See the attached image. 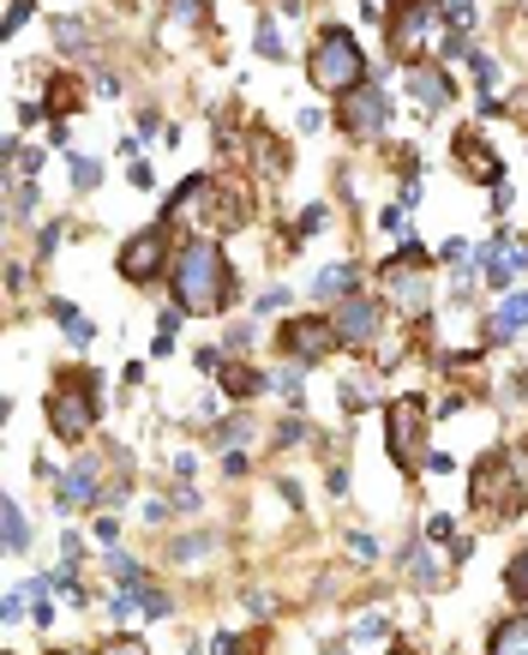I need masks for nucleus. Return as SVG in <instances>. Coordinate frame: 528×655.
<instances>
[{
    "mask_svg": "<svg viewBox=\"0 0 528 655\" xmlns=\"http://www.w3.org/2000/svg\"><path fill=\"white\" fill-rule=\"evenodd\" d=\"M175 307L187 319H211V313H228V301L240 295V277H235V265H228V253L216 247L211 235H199V241H187V247L175 253Z\"/></svg>",
    "mask_w": 528,
    "mask_h": 655,
    "instance_id": "1",
    "label": "nucleus"
},
{
    "mask_svg": "<svg viewBox=\"0 0 528 655\" xmlns=\"http://www.w3.org/2000/svg\"><path fill=\"white\" fill-rule=\"evenodd\" d=\"M43 415H48V433H55L60 445H85V433L97 428V415H102V374H85V367L55 374V391L43 397Z\"/></svg>",
    "mask_w": 528,
    "mask_h": 655,
    "instance_id": "2",
    "label": "nucleus"
},
{
    "mask_svg": "<svg viewBox=\"0 0 528 655\" xmlns=\"http://www.w3.org/2000/svg\"><path fill=\"white\" fill-rule=\"evenodd\" d=\"M367 48L355 43V31H342V24H330V31H318V43L306 48V79H313V91L325 97H349L367 85Z\"/></svg>",
    "mask_w": 528,
    "mask_h": 655,
    "instance_id": "3",
    "label": "nucleus"
},
{
    "mask_svg": "<svg viewBox=\"0 0 528 655\" xmlns=\"http://www.w3.org/2000/svg\"><path fill=\"white\" fill-rule=\"evenodd\" d=\"M469 506L486 523H510L528 506V475L517 464V452H486L469 475Z\"/></svg>",
    "mask_w": 528,
    "mask_h": 655,
    "instance_id": "4",
    "label": "nucleus"
},
{
    "mask_svg": "<svg viewBox=\"0 0 528 655\" xmlns=\"http://www.w3.org/2000/svg\"><path fill=\"white\" fill-rule=\"evenodd\" d=\"M379 295L408 319H432V265H427V247L415 235L379 265Z\"/></svg>",
    "mask_w": 528,
    "mask_h": 655,
    "instance_id": "5",
    "label": "nucleus"
},
{
    "mask_svg": "<svg viewBox=\"0 0 528 655\" xmlns=\"http://www.w3.org/2000/svg\"><path fill=\"white\" fill-rule=\"evenodd\" d=\"M427 421H432V409H427V397H415V391L384 403V452H391V464L403 475H420L427 457H432L427 452Z\"/></svg>",
    "mask_w": 528,
    "mask_h": 655,
    "instance_id": "6",
    "label": "nucleus"
},
{
    "mask_svg": "<svg viewBox=\"0 0 528 655\" xmlns=\"http://www.w3.org/2000/svg\"><path fill=\"white\" fill-rule=\"evenodd\" d=\"M384 19H391V48H396V60H408V67L420 60V48H432V43L445 48V36H450L439 0H391V7H384Z\"/></svg>",
    "mask_w": 528,
    "mask_h": 655,
    "instance_id": "7",
    "label": "nucleus"
},
{
    "mask_svg": "<svg viewBox=\"0 0 528 655\" xmlns=\"http://www.w3.org/2000/svg\"><path fill=\"white\" fill-rule=\"evenodd\" d=\"M175 235H169V223H150V229H138V235H126L121 241V253H114V271H121L126 282H138V289H150L157 277H169L175 271Z\"/></svg>",
    "mask_w": 528,
    "mask_h": 655,
    "instance_id": "8",
    "label": "nucleus"
},
{
    "mask_svg": "<svg viewBox=\"0 0 528 655\" xmlns=\"http://www.w3.org/2000/svg\"><path fill=\"white\" fill-rule=\"evenodd\" d=\"M330 121L342 126V138H355V145H379L384 126H391V91H379V85H360L330 109Z\"/></svg>",
    "mask_w": 528,
    "mask_h": 655,
    "instance_id": "9",
    "label": "nucleus"
},
{
    "mask_svg": "<svg viewBox=\"0 0 528 655\" xmlns=\"http://www.w3.org/2000/svg\"><path fill=\"white\" fill-rule=\"evenodd\" d=\"M330 325H337L342 349H379V337L391 331V319H384V301H372V295H349V301L330 307Z\"/></svg>",
    "mask_w": 528,
    "mask_h": 655,
    "instance_id": "10",
    "label": "nucleus"
},
{
    "mask_svg": "<svg viewBox=\"0 0 528 655\" xmlns=\"http://www.w3.org/2000/svg\"><path fill=\"white\" fill-rule=\"evenodd\" d=\"M277 349L289 355V362H301V367H318V362H330V349H342V337H337L330 319L306 313V319H282Z\"/></svg>",
    "mask_w": 528,
    "mask_h": 655,
    "instance_id": "11",
    "label": "nucleus"
},
{
    "mask_svg": "<svg viewBox=\"0 0 528 655\" xmlns=\"http://www.w3.org/2000/svg\"><path fill=\"white\" fill-rule=\"evenodd\" d=\"M523 265H528V241L510 235V229H498V235H486L481 247H474V271H481L486 289H498V295L517 289V271H523Z\"/></svg>",
    "mask_w": 528,
    "mask_h": 655,
    "instance_id": "12",
    "label": "nucleus"
},
{
    "mask_svg": "<svg viewBox=\"0 0 528 655\" xmlns=\"http://www.w3.org/2000/svg\"><path fill=\"white\" fill-rule=\"evenodd\" d=\"M55 493H60V506L67 511H85V506H97V499H109V481H102V457H79L67 475L55 481Z\"/></svg>",
    "mask_w": 528,
    "mask_h": 655,
    "instance_id": "13",
    "label": "nucleus"
},
{
    "mask_svg": "<svg viewBox=\"0 0 528 655\" xmlns=\"http://www.w3.org/2000/svg\"><path fill=\"white\" fill-rule=\"evenodd\" d=\"M408 97L420 102V114H445L450 102H457V85H450V73L439 60H415V67H408Z\"/></svg>",
    "mask_w": 528,
    "mask_h": 655,
    "instance_id": "14",
    "label": "nucleus"
},
{
    "mask_svg": "<svg viewBox=\"0 0 528 655\" xmlns=\"http://www.w3.org/2000/svg\"><path fill=\"white\" fill-rule=\"evenodd\" d=\"M457 169L462 175H481L486 187H505V163L493 157V145H486L481 126H462V133H457Z\"/></svg>",
    "mask_w": 528,
    "mask_h": 655,
    "instance_id": "15",
    "label": "nucleus"
},
{
    "mask_svg": "<svg viewBox=\"0 0 528 655\" xmlns=\"http://www.w3.org/2000/svg\"><path fill=\"white\" fill-rule=\"evenodd\" d=\"M247 217H252L247 181H216L211 187V229H247Z\"/></svg>",
    "mask_w": 528,
    "mask_h": 655,
    "instance_id": "16",
    "label": "nucleus"
},
{
    "mask_svg": "<svg viewBox=\"0 0 528 655\" xmlns=\"http://www.w3.org/2000/svg\"><path fill=\"white\" fill-rule=\"evenodd\" d=\"M528 331V289H510L505 301H498V313L486 319V343H510Z\"/></svg>",
    "mask_w": 528,
    "mask_h": 655,
    "instance_id": "17",
    "label": "nucleus"
},
{
    "mask_svg": "<svg viewBox=\"0 0 528 655\" xmlns=\"http://www.w3.org/2000/svg\"><path fill=\"white\" fill-rule=\"evenodd\" d=\"M403 577L415 589H445L450 584V565L439 554H427V547H420V535H415V542H408V554H403Z\"/></svg>",
    "mask_w": 528,
    "mask_h": 655,
    "instance_id": "18",
    "label": "nucleus"
},
{
    "mask_svg": "<svg viewBox=\"0 0 528 655\" xmlns=\"http://www.w3.org/2000/svg\"><path fill=\"white\" fill-rule=\"evenodd\" d=\"M247 151H252V163H259V175H265V181H282V175H289V169H294L289 145H282V138H277V133H265V126H252Z\"/></svg>",
    "mask_w": 528,
    "mask_h": 655,
    "instance_id": "19",
    "label": "nucleus"
},
{
    "mask_svg": "<svg viewBox=\"0 0 528 655\" xmlns=\"http://www.w3.org/2000/svg\"><path fill=\"white\" fill-rule=\"evenodd\" d=\"M79 91H85V85L72 79V73H48V85H43V109H48V121H67V114L85 102Z\"/></svg>",
    "mask_w": 528,
    "mask_h": 655,
    "instance_id": "20",
    "label": "nucleus"
},
{
    "mask_svg": "<svg viewBox=\"0 0 528 655\" xmlns=\"http://www.w3.org/2000/svg\"><path fill=\"white\" fill-rule=\"evenodd\" d=\"M355 265H325V271L313 277V301H325V307H337V301H349V295H360L355 289Z\"/></svg>",
    "mask_w": 528,
    "mask_h": 655,
    "instance_id": "21",
    "label": "nucleus"
},
{
    "mask_svg": "<svg viewBox=\"0 0 528 655\" xmlns=\"http://www.w3.org/2000/svg\"><path fill=\"white\" fill-rule=\"evenodd\" d=\"M486 655H528V613H510V620H498L493 637H486Z\"/></svg>",
    "mask_w": 528,
    "mask_h": 655,
    "instance_id": "22",
    "label": "nucleus"
},
{
    "mask_svg": "<svg viewBox=\"0 0 528 655\" xmlns=\"http://www.w3.org/2000/svg\"><path fill=\"white\" fill-rule=\"evenodd\" d=\"M216 385H223V397L247 403V397H259V391H265V374H259V367H247V362H228L223 374H216Z\"/></svg>",
    "mask_w": 528,
    "mask_h": 655,
    "instance_id": "23",
    "label": "nucleus"
},
{
    "mask_svg": "<svg viewBox=\"0 0 528 655\" xmlns=\"http://www.w3.org/2000/svg\"><path fill=\"white\" fill-rule=\"evenodd\" d=\"M48 31H55V48H60V55H90V24H85V19H55Z\"/></svg>",
    "mask_w": 528,
    "mask_h": 655,
    "instance_id": "24",
    "label": "nucleus"
},
{
    "mask_svg": "<svg viewBox=\"0 0 528 655\" xmlns=\"http://www.w3.org/2000/svg\"><path fill=\"white\" fill-rule=\"evenodd\" d=\"M133 601H138V613H145V620H169V613H175V596H169V589H157L150 577L133 589Z\"/></svg>",
    "mask_w": 528,
    "mask_h": 655,
    "instance_id": "25",
    "label": "nucleus"
},
{
    "mask_svg": "<svg viewBox=\"0 0 528 655\" xmlns=\"http://www.w3.org/2000/svg\"><path fill=\"white\" fill-rule=\"evenodd\" d=\"M252 43H259V55H265V60H289V43H282V24L270 19V12L259 19V36H252Z\"/></svg>",
    "mask_w": 528,
    "mask_h": 655,
    "instance_id": "26",
    "label": "nucleus"
},
{
    "mask_svg": "<svg viewBox=\"0 0 528 655\" xmlns=\"http://www.w3.org/2000/svg\"><path fill=\"white\" fill-rule=\"evenodd\" d=\"M325 217H330V204H306V211H301V223L289 229V247H306V241H313L318 229H325Z\"/></svg>",
    "mask_w": 528,
    "mask_h": 655,
    "instance_id": "27",
    "label": "nucleus"
},
{
    "mask_svg": "<svg viewBox=\"0 0 528 655\" xmlns=\"http://www.w3.org/2000/svg\"><path fill=\"white\" fill-rule=\"evenodd\" d=\"M31 547V523H24V506L7 499V554H24Z\"/></svg>",
    "mask_w": 528,
    "mask_h": 655,
    "instance_id": "28",
    "label": "nucleus"
},
{
    "mask_svg": "<svg viewBox=\"0 0 528 655\" xmlns=\"http://www.w3.org/2000/svg\"><path fill=\"white\" fill-rule=\"evenodd\" d=\"M109 571H114V584H121V589L145 584V565H138L133 554H121V547H109Z\"/></svg>",
    "mask_w": 528,
    "mask_h": 655,
    "instance_id": "29",
    "label": "nucleus"
},
{
    "mask_svg": "<svg viewBox=\"0 0 528 655\" xmlns=\"http://www.w3.org/2000/svg\"><path fill=\"white\" fill-rule=\"evenodd\" d=\"M270 445H277V452H294V445H306V421H301V415H282L277 428H270Z\"/></svg>",
    "mask_w": 528,
    "mask_h": 655,
    "instance_id": "30",
    "label": "nucleus"
},
{
    "mask_svg": "<svg viewBox=\"0 0 528 655\" xmlns=\"http://www.w3.org/2000/svg\"><path fill=\"white\" fill-rule=\"evenodd\" d=\"M505 589H510V601H523V608H528V547H523V554H510V565H505Z\"/></svg>",
    "mask_w": 528,
    "mask_h": 655,
    "instance_id": "31",
    "label": "nucleus"
},
{
    "mask_svg": "<svg viewBox=\"0 0 528 655\" xmlns=\"http://www.w3.org/2000/svg\"><path fill=\"white\" fill-rule=\"evenodd\" d=\"M469 73H474V85H481V97H493V85H498V60L486 55V48H474V55H469Z\"/></svg>",
    "mask_w": 528,
    "mask_h": 655,
    "instance_id": "32",
    "label": "nucleus"
},
{
    "mask_svg": "<svg viewBox=\"0 0 528 655\" xmlns=\"http://www.w3.org/2000/svg\"><path fill=\"white\" fill-rule=\"evenodd\" d=\"M379 637H391V613H360V625H355V644H379Z\"/></svg>",
    "mask_w": 528,
    "mask_h": 655,
    "instance_id": "33",
    "label": "nucleus"
},
{
    "mask_svg": "<svg viewBox=\"0 0 528 655\" xmlns=\"http://www.w3.org/2000/svg\"><path fill=\"white\" fill-rule=\"evenodd\" d=\"M247 440H252V421H247V415L216 421V445H228V452H235V445H247Z\"/></svg>",
    "mask_w": 528,
    "mask_h": 655,
    "instance_id": "34",
    "label": "nucleus"
},
{
    "mask_svg": "<svg viewBox=\"0 0 528 655\" xmlns=\"http://www.w3.org/2000/svg\"><path fill=\"white\" fill-rule=\"evenodd\" d=\"M403 349H408V331H384L379 349H372V362H379V367H396V362H403Z\"/></svg>",
    "mask_w": 528,
    "mask_h": 655,
    "instance_id": "35",
    "label": "nucleus"
},
{
    "mask_svg": "<svg viewBox=\"0 0 528 655\" xmlns=\"http://www.w3.org/2000/svg\"><path fill=\"white\" fill-rule=\"evenodd\" d=\"M175 24H211V0H169Z\"/></svg>",
    "mask_w": 528,
    "mask_h": 655,
    "instance_id": "36",
    "label": "nucleus"
},
{
    "mask_svg": "<svg viewBox=\"0 0 528 655\" xmlns=\"http://www.w3.org/2000/svg\"><path fill=\"white\" fill-rule=\"evenodd\" d=\"M301 374H306V367H301V362H289V367H277V374H270V385H277V391L289 397V403H301V391H306Z\"/></svg>",
    "mask_w": 528,
    "mask_h": 655,
    "instance_id": "37",
    "label": "nucleus"
},
{
    "mask_svg": "<svg viewBox=\"0 0 528 655\" xmlns=\"http://www.w3.org/2000/svg\"><path fill=\"white\" fill-rule=\"evenodd\" d=\"M72 187H79V192H97V187H102V163H97V157H72Z\"/></svg>",
    "mask_w": 528,
    "mask_h": 655,
    "instance_id": "38",
    "label": "nucleus"
},
{
    "mask_svg": "<svg viewBox=\"0 0 528 655\" xmlns=\"http://www.w3.org/2000/svg\"><path fill=\"white\" fill-rule=\"evenodd\" d=\"M372 374H355V379H342V403L349 409H367L372 403V385H367Z\"/></svg>",
    "mask_w": 528,
    "mask_h": 655,
    "instance_id": "39",
    "label": "nucleus"
},
{
    "mask_svg": "<svg viewBox=\"0 0 528 655\" xmlns=\"http://www.w3.org/2000/svg\"><path fill=\"white\" fill-rule=\"evenodd\" d=\"M97 655H150V650H145V644H138V637L114 632V637H102V644H97Z\"/></svg>",
    "mask_w": 528,
    "mask_h": 655,
    "instance_id": "40",
    "label": "nucleus"
},
{
    "mask_svg": "<svg viewBox=\"0 0 528 655\" xmlns=\"http://www.w3.org/2000/svg\"><path fill=\"white\" fill-rule=\"evenodd\" d=\"M60 325H67V343H72V349H90V337H97V325H90V319H85V313L60 319Z\"/></svg>",
    "mask_w": 528,
    "mask_h": 655,
    "instance_id": "41",
    "label": "nucleus"
},
{
    "mask_svg": "<svg viewBox=\"0 0 528 655\" xmlns=\"http://www.w3.org/2000/svg\"><path fill=\"white\" fill-rule=\"evenodd\" d=\"M60 241H67V223H60V217H55V223H43V229H36V253H43V259L60 247Z\"/></svg>",
    "mask_w": 528,
    "mask_h": 655,
    "instance_id": "42",
    "label": "nucleus"
},
{
    "mask_svg": "<svg viewBox=\"0 0 528 655\" xmlns=\"http://www.w3.org/2000/svg\"><path fill=\"white\" fill-rule=\"evenodd\" d=\"M31 12H36V0H12V7H7V24H0V31H7V36H19Z\"/></svg>",
    "mask_w": 528,
    "mask_h": 655,
    "instance_id": "43",
    "label": "nucleus"
},
{
    "mask_svg": "<svg viewBox=\"0 0 528 655\" xmlns=\"http://www.w3.org/2000/svg\"><path fill=\"white\" fill-rule=\"evenodd\" d=\"M121 530H126V523L114 518V511H102V518H97V542L102 547H121Z\"/></svg>",
    "mask_w": 528,
    "mask_h": 655,
    "instance_id": "44",
    "label": "nucleus"
},
{
    "mask_svg": "<svg viewBox=\"0 0 528 655\" xmlns=\"http://www.w3.org/2000/svg\"><path fill=\"white\" fill-rule=\"evenodd\" d=\"M126 187H138V192H157V175H150V163H145V157H133V169H126Z\"/></svg>",
    "mask_w": 528,
    "mask_h": 655,
    "instance_id": "45",
    "label": "nucleus"
},
{
    "mask_svg": "<svg viewBox=\"0 0 528 655\" xmlns=\"http://www.w3.org/2000/svg\"><path fill=\"white\" fill-rule=\"evenodd\" d=\"M223 349H228V355H235V362H240V355L252 349V325H235V331H228V337H223Z\"/></svg>",
    "mask_w": 528,
    "mask_h": 655,
    "instance_id": "46",
    "label": "nucleus"
},
{
    "mask_svg": "<svg viewBox=\"0 0 528 655\" xmlns=\"http://www.w3.org/2000/svg\"><path fill=\"white\" fill-rule=\"evenodd\" d=\"M349 554L355 559H379V542H372L367 530H349Z\"/></svg>",
    "mask_w": 528,
    "mask_h": 655,
    "instance_id": "47",
    "label": "nucleus"
},
{
    "mask_svg": "<svg viewBox=\"0 0 528 655\" xmlns=\"http://www.w3.org/2000/svg\"><path fill=\"white\" fill-rule=\"evenodd\" d=\"M24 601H31V596H24V589H7V601H0V613H7V625H12V620H24Z\"/></svg>",
    "mask_w": 528,
    "mask_h": 655,
    "instance_id": "48",
    "label": "nucleus"
},
{
    "mask_svg": "<svg viewBox=\"0 0 528 655\" xmlns=\"http://www.w3.org/2000/svg\"><path fill=\"white\" fill-rule=\"evenodd\" d=\"M325 487H330V499H342V493H349V469L330 464V469H325Z\"/></svg>",
    "mask_w": 528,
    "mask_h": 655,
    "instance_id": "49",
    "label": "nucleus"
},
{
    "mask_svg": "<svg viewBox=\"0 0 528 655\" xmlns=\"http://www.w3.org/2000/svg\"><path fill=\"white\" fill-rule=\"evenodd\" d=\"M31 289V271H24V265H7V295H24Z\"/></svg>",
    "mask_w": 528,
    "mask_h": 655,
    "instance_id": "50",
    "label": "nucleus"
},
{
    "mask_svg": "<svg viewBox=\"0 0 528 655\" xmlns=\"http://www.w3.org/2000/svg\"><path fill=\"white\" fill-rule=\"evenodd\" d=\"M60 554H67V559H85V535L67 530V535H60Z\"/></svg>",
    "mask_w": 528,
    "mask_h": 655,
    "instance_id": "51",
    "label": "nucleus"
},
{
    "mask_svg": "<svg viewBox=\"0 0 528 655\" xmlns=\"http://www.w3.org/2000/svg\"><path fill=\"white\" fill-rule=\"evenodd\" d=\"M259 307H265V313H282V307H289V289H265Z\"/></svg>",
    "mask_w": 528,
    "mask_h": 655,
    "instance_id": "52",
    "label": "nucleus"
},
{
    "mask_svg": "<svg viewBox=\"0 0 528 655\" xmlns=\"http://www.w3.org/2000/svg\"><path fill=\"white\" fill-rule=\"evenodd\" d=\"M474 559V542L469 535H457V542H450V565H469Z\"/></svg>",
    "mask_w": 528,
    "mask_h": 655,
    "instance_id": "53",
    "label": "nucleus"
},
{
    "mask_svg": "<svg viewBox=\"0 0 528 655\" xmlns=\"http://www.w3.org/2000/svg\"><path fill=\"white\" fill-rule=\"evenodd\" d=\"M427 542H450V518L439 511V518H427Z\"/></svg>",
    "mask_w": 528,
    "mask_h": 655,
    "instance_id": "54",
    "label": "nucleus"
},
{
    "mask_svg": "<svg viewBox=\"0 0 528 655\" xmlns=\"http://www.w3.org/2000/svg\"><path fill=\"white\" fill-rule=\"evenodd\" d=\"M223 475H228V481H240V475H247V457L228 452V457H223Z\"/></svg>",
    "mask_w": 528,
    "mask_h": 655,
    "instance_id": "55",
    "label": "nucleus"
},
{
    "mask_svg": "<svg viewBox=\"0 0 528 655\" xmlns=\"http://www.w3.org/2000/svg\"><path fill=\"white\" fill-rule=\"evenodd\" d=\"M97 97H121V79H114V73H97Z\"/></svg>",
    "mask_w": 528,
    "mask_h": 655,
    "instance_id": "56",
    "label": "nucleus"
},
{
    "mask_svg": "<svg viewBox=\"0 0 528 655\" xmlns=\"http://www.w3.org/2000/svg\"><path fill=\"white\" fill-rule=\"evenodd\" d=\"M379 229H391V235H403V211H396V204H391V211H379Z\"/></svg>",
    "mask_w": 528,
    "mask_h": 655,
    "instance_id": "57",
    "label": "nucleus"
},
{
    "mask_svg": "<svg viewBox=\"0 0 528 655\" xmlns=\"http://www.w3.org/2000/svg\"><path fill=\"white\" fill-rule=\"evenodd\" d=\"M175 475H180V481H187V475H199V457H192V452H180V457H175Z\"/></svg>",
    "mask_w": 528,
    "mask_h": 655,
    "instance_id": "58",
    "label": "nucleus"
},
{
    "mask_svg": "<svg viewBox=\"0 0 528 655\" xmlns=\"http://www.w3.org/2000/svg\"><path fill=\"white\" fill-rule=\"evenodd\" d=\"M325 655H349V644H330V650H325Z\"/></svg>",
    "mask_w": 528,
    "mask_h": 655,
    "instance_id": "59",
    "label": "nucleus"
},
{
    "mask_svg": "<svg viewBox=\"0 0 528 655\" xmlns=\"http://www.w3.org/2000/svg\"><path fill=\"white\" fill-rule=\"evenodd\" d=\"M391 655H415V650H408V644H391Z\"/></svg>",
    "mask_w": 528,
    "mask_h": 655,
    "instance_id": "60",
    "label": "nucleus"
},
{
    "mask_svg": "<svg viewBox=\"0 0 528 655\" xmlns=\"http://www.w3.org/2000/svg\"><path fill=\"white\" fill-rule=\"evenodd\" d=\"M60 655H90V650H60Z\"/></svg>",
    "mask_w": 528,
    "mask_h": 655,
    "instance_id": "61",
    "label": "nucleus"
}]
</instances>
